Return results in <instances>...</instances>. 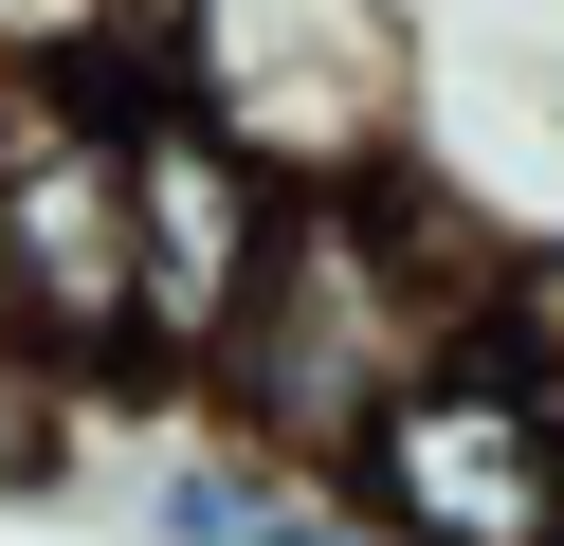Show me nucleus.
Returning <instances> with one entry per match:
<instances>
[{"label": "nucleus", "mask_w": 564, "mask_h": 546, "mask_svg": "<svg viewBox=\"0 0 564 546\" xmlns=\"http://www.w3.org/2000/svg\"><path fill=\"white\" fill-rule=\"evenodd\" d=\"M401 92H419L401 0H147V36H128V109L219 128L273 201L382 182V164L419 146Z\"/></svg>", "instance_id": "f03ea898"}, {"label": "nucleus", "mask_w": 564, "mask_h": 546, "mask_svg": "<svg viewBox=\"0 0 564 546\" xmlns=\"http://www.w3.org/2000/svg\"><path fill=\"white\" fill-rule=\"evenodd\" d=\"M273 182L237 164L219 128H183V109H128V383L183 419V383L219 364V328H237V291H256V255H273Z\"/></svg>", "instance_id": "39448f33"}, {"label": "nucleus", "mask_w": 564, "mask_h": 546, "mask_svg": "<svg viewBox=\"0 0 564 546\" xmlns=\"http://www.w3.org/2000/svg\"><path fill=\"white\" fill-rule=\"evenodd\" d=\"M365 510V546H564V291L528 255L510 328L437 346L328 473Z\"/></svg>", "instance_id": "7ed1b4c3"}, {"label": "nucleus", "mask_w": 564, "mask_h": 546, "mask_svg": "<svg viewBox=\"0 0 564 546\" xmlns=\"http://www.w3.org/2000/svg\"><path fill=\"white\" fill-rule=\"evenodd\" d=\"M0 346L128 383V92H0Z\"/></svg>", "instance_id": "20e7f679"}, {"label": "nucleus", "mask_w": 564, "mask_h": 546, "mask_svg": "<svg viewBox=\"0 0 564 546\" xmlns=\"http://www.w3.org/2000/svg\"><path fill=\"white\" fill-rule=\"evenodd\" d=\"M128 510H147V546H365V510H346L328 473H273V456H237V437H164Z\"/></svg>", "instance_id": "423d86ee"}, {"label": "nucleus", "mask_w": 564, "mask_h": 546, "mask_svg": "<svg viewBox=\"0 0 564 546\" xmlns=\"http://www.w3.org/2000/svg\"><path fill=\"white\" fill-rule=\"evenodd\" d=\"M510 291H528V255L401 146L382 182L273 218V255H256V291H237L219 364L183 383V419L237 437V456H273V473H346V437H365L437 346L510 328Z\"/></svg>", "instance_id": "f257e3e1"}]
</instances>
